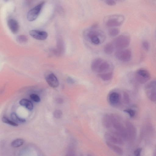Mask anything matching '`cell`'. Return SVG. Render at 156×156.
I'll return each instance as SVG.
<instances>
[{"label": "cell", "mask_w": 156, "mask_h": 156, "mask_svg": "<svg viewBox=\"0 0 156 156\" xmlns=\"http://www.w3.org/2000/svg\"><path fill=\"white\" fill-rule=\"evenodd\" d=\"M83 35L86 39L95 45H98L102 43L106 37L103 31L91 27L84 32Z\"/></svg>", "instance_id": "obj_1"}, {"label": "cell", "mask_w": 156, "mask_h": 156, "mask_svg": "<svg viewBox=\"0 0 156 156\" xmlns=\"http://www.w3.org/2000/svg\"><path fill=\"white\" fill-rule=\"evenodd\" d=\"M106 141L116 145H122L124 144L125 139L114 130L106 132L104 135Z\"/></svg>", "instance_id": "obj_2"}, {"label": "cell", "mask_w": 156, "mask_h": 156, "mask_svg": "<svg viewBox=\"0 0 156 156\" xmlns=\"http://www.w3.org/2000/svg\"><path fill=\"white\" fill-rule=\"evenodd\" d=\"M112 119V126L114 130L120 135L125 140H127V134L126 127L120 122L118 118L114 114L111 115Z\"/></svg>", "instance_id": "obj_3"}, {"label": "cell", "mask_w": 156, "mask_h": 156, "mask_svg": "<svg viewBox=\"0 0 156 156\" xmlns=\"http://www.w3.org/2000/svg\"><path fill=\"white\" fill-rule=\"evenodd\" d=\"M130 38L129 36L122 34L116 37L112 43L115 48L118 50L123 49L129 44Z\"/></svg>", "instance_id": "obj_4"}, {"label": "cell", "mask_w": 156, "mask_h": 156, "mask_svg": "<svg viewBox=\"0 0 156 156\" xmlns=\"http://www.w3.org/2000/svg\"><path fill=\"white\" fill-rule=\"evenodd\" d=\"M124 20V17L122 15H113L109 16L106 18L105 23L108 27H119L122 24Z\"/></svg>", "instance_id": "obj_5"}, {"label": "cell", "mask_w": 156, "mask_h": 156, "mask_svg": "<svg viewBox=\"0 0 156 156\" xmlns=\"http://www.w3.org/2000/svg\"><path fill=\"white\" fill-rule=\"evenodd\" d=\"M145 92L148 99L156 102V80L148 83L145 87Z\"/></svg>", "instance_id": "obj_6"}, {"label": "cell", "mask_w": 156, "mask_h": 156, "mask_svg": "<svg viewBox=\"0 0 156 156\" xmlns=\"http://www.w3.org/2000/svg\"><path fill=\"white\" fill-rule=\"evenodd\" d=\"M135 77L138 82L143 84L150 80L151 76L150 73L147 70L140 69L136 71L135 74Z\"/></svg>", "instance_id": "obj_7"}, {"label": "cell", "mask_w": 156, "mask_h": 156, "mask_svg": "<svg viewBox=\"0 0 156 156\" xmlns=\"http://www.w3.org/2000/svg\"><path fill=\"white\" fill-rule=\"evenodd\" d=\"M44 3V2H41L28 12L27 14V18L28 21H33L37 18Z\"/></svg>", "instance_id": "obj_8"}, {"label": "cell", "mask_w": 156, "mask_h": 156, "mask_svg": "<svg viewBox=\"0 0 156 156\" xmlns=\"http://www.w3.org/2000/svg\"><path fill=\"white\" fill-rule=\"evenodd\" d=\"M115 55L118 60L123 62H127L131 58L132 52L129 49L118 50L115 52Z\"/></svg>", "instance_id": "obj_9"}, {"label": "cell", "mask_w": 156, "mask_h": 156, "mask_svg": "<svg viewBox=\"0 0 156 156\" xmlns=\"http://www.w3.org/2000/svg\"><path fill=\"white\" fill-rule=\"evenodd\" d=\"M126 128L127 134V140H134L136 138L137 130L133 124L129 121H126L125 123Z\"/></svg>", "instance_id": "obj_10"}, {"label": "cell", "mask_w": 156, "mask_h": 156, "mask_svg": "<svg viewBox=\"0 0 156 156\" xmlns=\"http://www.w3.org/2000/svg\"><path fill=\"white\" fill-rule=\"evenodd\" d=\"M29 34L34 38L39 40H44L48 36V34L46 31L37 30H30Z\"/></svg>", "instance_id": "obj_11"}, {"label": "cell", "mask_w": 156, "mask_h": 156, "mask_svg": "<svg viewBox=\"0 0 156 156\" xmlns=\"http://www.w3.org/2000/svg\"><path fill=\"white\" fill-rule=\"evenodd\" d=\"M46 82L51 87L55 88L59 85V81L54 74L51 73L47 76L45 78Z\"/></svg>", "instance_id": "obj_12"}, {"label": "cell", "mask_w": 156, "mask_h": 156, "mask_svg": "<svg viewBox=\"0 0 156 156\" xmlns=\"http://www.w3.org/2000/svg\"><path fill=\"white\" fill-rule=\"evenodd\" d=\"M7 24L10 30L12 33L16 34L18 32L19 29V26L16 20L13 19H10L8 20Z\"/></svg>", "instance_id": "obj_13"}, {"label": "cell", "mask_w": 156, "mask_h": 156, "mask_svg": "<svg viewBox=\"0 0 156 156\" xmlns=\"http://www.w3.org/2000/svg\"><path fill=\"white\" fill-rule=\"evenodd\" d=\"M108 100L110 104L114 106L118 105L120 102V97L119 94L116 92L111 93L109 96Z\"/></svg>", "instance_id": "obj_14"}, {"label": "cell", "mask_w": 156, "mask_h": 156, "mask_svg": "<svg viewBox=\"0 0 156 156\" xmlns=\"http://www.w3.org/2000/svg\"><path fill=\"white\" fill-rule=\"evenodd\" d=\"M102 124L104 127L109 128L112 126V119L111 115L105 114L102 119Z\"/></svg>", "instance_id": "obj_15"}, {"label": "cell", "mask_w": 156, "mask_h": 156, "mask_svg": "<svg viewBox=\"0 0 156 156\" xmlns=\"http://www.w3.org/2000/svg\"><path fill=\"white\" fill-rule=\"evenodd\" d=\"M106 144L107 146L115 153L119 155H122L123 152L122 149L116 144L115 145L107 141H106Z\"/></svg>", "instance_id": "obj_16"}, {"label": "cell", "mask_w": 156, "mask_h": 156, "mask_svg": "<svg viewBox=\"0 0 156 156\" xmlns=\"http://www.w3.org/2000/svg\"><path fill=\"white\" fill-rule=\"evenodd\" d=\"M20 104L25 107L29 110H32L33 108V105L32 102L28 99L23 98L19 101Z\"/></svg>", "instance_id": "obj_17"}, {"label": "cell", "mask_w": 156, "mask_h": 156, "mask_svg": "<svg viewBox=\"0 0 156 156\" xmlns=\"http://www.w3.org/2000/svg\"><path fill=\"white\" fill-rule=\"evenodd\" d=\"M109 67V63L107 61L103 60L99 66L96 72L101 73L107 70Z\"/></svg>", "instance_id": "obj_18"}, {"label": "cell", "mask_w": 156, "mask_h": 156, "mask_svg": "<svg viewBox=\"0 0 156 156\" xmlns=\"http://www.w3.org/2000/svg\"><path fill=\"white\" fill-rule=\"evenodd\" d=\"M103 60L100 58H97L94 59L91 64V69L93 71H96L99 66Z\"/></svg>", "instance_id": "obj_19"}, {"label": "cell", "mask_w": 156, "mask_h": 156, "mask_svg": "<svg viewBox=\"0 0 156 156\" xmlns=\"http://www.w3.org/2000/svg\"><path fill=\"white\" fill-rule=\"evenodd\" d=\"M11 118L12 121L17 124L24 123L26 122L25 119L19 117L16 113L14 112L11 113Z\"/></svg>", "instance_id": "obj_20"}, {"label": "cell", "mask_w": 156, "mask_h": 156, "mask_svg": "<svg viewBox=\"0 0 156 156\" xmlns=\"http://www.w3.org/2000/svg\"><path fill=\"white\" fill-rule=\"evenodd\" d=\"M114 48L112 43H108L105 45L104 47V51L106 54H110L113 52Z\"/></svg>", "instance_id": "obj_21"}, {"label": "cell", "mask_w": 156, "mask_h": 156, "mask_svg": "<svg viewBox=\"0 0 156 156\" xmlns=\"http://www.w3.org/2000/svg\"><path fill=\"white\" fill-rule=\"evenodd\" d=\"M24 143V140L22 138H17L12 141L11 146L14 148H17L22 145Z\"/></svg>", "instance_id": "obj_22"}, {"label": "cell", "mask_w": 156, "mask_h": 156, "mask_svg": "<svg viewBox=\"0 0 156 156\" xmlns=\"http://www.w3.org/2000/svg\"><path fill=\"white\" fill-rule=\"evenodd\" d=\"M99 76L104 81H108L110 80L112 77L113 73L110 72L104 73L99 74Z\"/></svg>", "instance_id": "obj_23"}, {"label": "cell", "mask_w": 156, "mask_h": 156, "mask_svg": "<svg viewBox=\"0 0 156 156\" xmlns=\"http://www.w3.org/2000/svg\"><path fill=\"white\" fill-rule=\"evenodd\" d=\"M120 33L119 30L116 28H113L110 29L108 30L109 35L112 37L117 36Z\"/></svg>", "instance_id": "obj_24"}, {"label": "cell", "mask_w": 156, "mask_h": 156, "mask_svg": "<svg viewBox=\"0 0 156 156\" xmlns=\"http://www.w3.org/2000/svg\"><path fill=\"white\" fill-rule=\"evenodd\" d=\"M2 121L7 124L14 126H17L18 124L14 122L12 120H10L6 117H3L2 118Z\"/></svg>", "instance_id": "obj_25"}, {"label": "cell", "mask_w": 156, "mask_h": 156, "mask_svg": "<svg viewBox=\"0 0 156 156\" xmlns=\"http://www.w3.org/2000/svg\"><path fill=\"white\" fill-rule=\"evenodd\" d=\"M124 112L127 113L130 117L133 118L136 115V111L131 108H128L124 110Z\"/></svg>", "instance_id": "obj_26"}, {"label": "cell", "mask_w": 156, "mask_h": 156, "mask_svg": "<svg viewBox=\"0 0 156 156\" xmlns=\"http://www.w3.org/2000/svg\"><path fill=\"white\" fill-rule=\"evenodd\" d=\"M18 42L20 43H25L28 40L27 37L24 35H20L18 36L16 38Z\"/></svg>", "instance_id": "obj_27"}, {"label": "cell", "mask_w": 156, "mask_h": 156, "mask_svg": "<svg viewBox=\"0 0 156 156\" xmlns=\"http://www.w3.org/2000/svg\"><path fill=\"white\" fill-rule=\"evenodd\" d=\"M30 97L34 102H38L41 101V99L36 94H31L30 95Z\"/></svg>", "instance_id": "obj_28"}, {"label": "cell", "mask_w": 156, "mask_h": 156, "mask_svg": "<svg viewBox=\"0 0 156 156\" xmlns=\"http://www.w3.org/2000/svg\"><path fill=\"white\" fill-rule=\"evenodd\" d=\"M123 98L124 102L126 104H128L130 101L129 97L128 94L125 92L123 94Z\"/></svg>", "instance_id": "obj_29"}, {"label": "cell", "mask_w": 156, "mask_h": 156, "mask_svg": "<svg viewBox=\"0 0 156 156\" xmlns=\"http://www.w3.org/2000/svg\"><path fill=\"white\" fill-rule=\"evenodd\" d=\"M62 115V112L60 110H56L53 113L54 117L56 118L59 119L61 118Z\"/></svg>", "instance_id": "obj_30"}, {"label": "cell", "mask_w": 156, "mask_h": 156, "mask_svg": "<svg viewBox=\"0 0 156 156\" xmlns=\"http://www.w3.org/2000/svg\"><path fill=\"white\" fill-rule=\"evenodd\" d=\"M142 152V149L138 148L135 150L134 152V156H141Z\"/></svg>", "instance_id": "obj_31"}, {"label": "cell", "mask_w": 156, "mask_h": 156, "mask_svg": "<svg viewBox=\"0 0 156 156\" xmlns=\"http://www.w3.org/2000/svg\"><path fill=\"white\" fill-rule=\"evenodd\" d=\"M142 45L144 50L146 51L148 50L149 48V45L147 41H143L142 43Z\"/></svg>", "instance_id": "obj_32"}, {"label": "cell", "mask_w": 156, "mask_h": 156, "mask_svg": "<svg viewBox=\"0 0 156 156\" xmlns=\"http://www.w3.org/2000/svg\"><path fill=\"white\" fill-rule=\"evenodd\" d=\"M105 3L109 6H113L116 4V2L114 0H108L105 1Z\"/></svg>", "instance_id": "obj_33"}, {"label": "cell", "mask_w": 156, "mask_h": 156, "mask_svg": "<svg viewBox=\"0 0 156 156\" xmlns=\"http://www.w3.org/2000/svg\"><path fill=\"white\" fill-rule=\"evenodd\" d=\"M66 81L68 83L70 84H73L75 82L74 79L70 77L67 78Z\"/></svg>", "instance_id": "obj_34"}, {"label": "cell", "mask_w": 156, "mask_h": 156, "mask_svg": "<svg viewBox=\"0 0 156 156\" xmlns=\"http://www.w3.org/2000/svg\"><path fill=\"white\" fill-rule=\"evenodd\" d=\"M66 156H75V153L73 149L70 150Z\"/></svg>", "instance_id": "obj_35"}, {"label": "cell", "mask_w": 156, "mask_h": 156, "mask_svg": "<svg viewBox=\"0 0 156 156\" xmlns=\"http://www.w3.org/2000/svg\"><path fill=\"white\" fill-rule=\"evenodd\" d=\"M153 156H156V151L154 152Z\"/></svg>", "instance_id": "obj_36"}, {"label": "cell", "mask_w": 156, "mask_h": 156, "mask_svg": "<svg viewBox=\"0 0 156 156\" xmlns=\"http://www.w3.org/2000/svg\"><path fill=\"white\" fill-rule=\"evenodd\" d=\"M87 156H94L91 154H88L87 155Z\"/></svg>", "instance_id": "obj_37"}]
</instances>
